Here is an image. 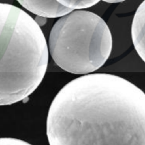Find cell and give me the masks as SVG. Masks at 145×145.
<instances>
[{"label":"cell","mask_w":145,"mask_h":145,"mask_svg":"<svg viewBox=\"0 0 145 145\" xmlns=\"http://www.w3.org/2000/svg\"><path fill=\"white\" fill-rule=\"evenodd\" d=\"M112 36L105 22L88 11L77 10L59 18L49 39L50 54L62 69L87 74L99 69L112 52Z\"/></svg>","instance_id":"obj_3"},{"label":"cell","mask_w":145,"mask_h":145,"mask_svg":"<svg viewBox=\"0 0 145 145\" xmlns=\"http://www.w3.org/2000/svg\"><path fill=\"white\" fill-rule=\"evenodd\" d=\"M131 33L135 49L145 62V0L139 5L134 14Z\"/></svg>","instance_id":"obj_5"},{"label":"cell","mask_w":145,"mask_h":145,"mask_svg":"<svg viewBox=\"0 0 145 145\" xmlns=\"http://www.w3.org/2000/svg\"><path fill=\"white\" fill-rule=\"evenodd\" d=\"M104 2H107V3H118V2H121L123 1H125V0H102Z\"/></svg>","instance_id":"obj_7"},{"label":"cell","mask_w":145,"mask_h":145,"mask_svg":"<svg viewBox=\"0 0 145 145\" xmlns=\"http://www.w3.org/2000/svg\"><path fill=\"white\" fill-rule=\"evenodd\" d=\"M48 63L47 43L38 23L20 8L0 3V105L31 95Z\"/></svg>","instance_id":"obj_2"},{"label":"cell","mask_w":145,"mask_h":145,"mask_svg":"<svg viewBox=\"0 0 145 145\" xmlns=\"http://www.w3.org/2000/svg\"><path fill=\"white\" fill-rule=\"evenodd\" d=\"M27 10L44 18L66 15L75 9L89 8L101 0H17Z\"/></svg>","instance_id":"obj_4"},{"label":"cell","mask_w":145,"mask_h":145,"mask_svg":"<svg viewBox=\"0 0 145 145\" xmlns=\"http://www.w3.org/2000/svg\"><path fill=\"white\" fill-rule=\"evenodd\" d=\"M46 133L50 145H145V92L113 74L77 78L52 101Z\"/></svg>","instance_id":"obj_1"},{"label":"cell","mask_w":145,"mask_h":145,"mask_svg":"<svg viewBox=\"0 0 145 145\" xmlns=\"http://www.w3.org/2000/svg\"><path fill=\"white\" fill-rule=\"evenodd\" d=\"M0 145H32L20 139L11 138H0Z\"/></svg>","instance_id":"obj_6"}]
</instances>
